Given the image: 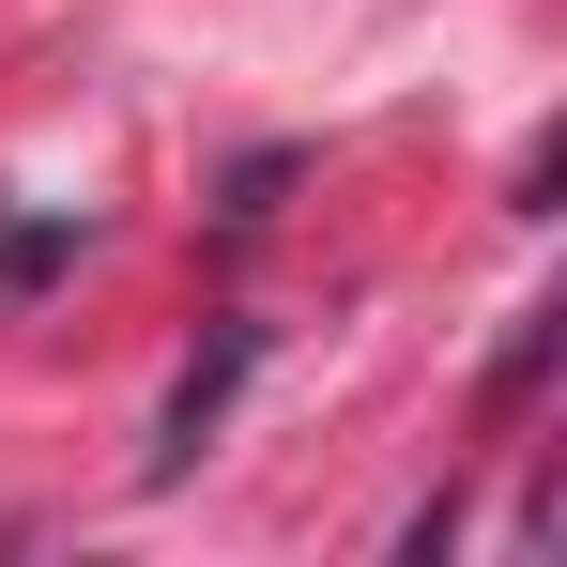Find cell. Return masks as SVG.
<instances>
[{"instance_id":"1","label":"cell","mask_w":567,"mask_h":567,"mask_svg":"<svg viewBox=\"0 0 567 567\" xmlns=\"http://www.w3.org/2000/svg\"><path fill=\"white\" fill-rule=\"evenodd\" d=\"M246 369H261V322H215V338H199V369L169 383V414H154V475L199 461V430L230 414V383H246Z\"/></svg>"}]
</instances>
